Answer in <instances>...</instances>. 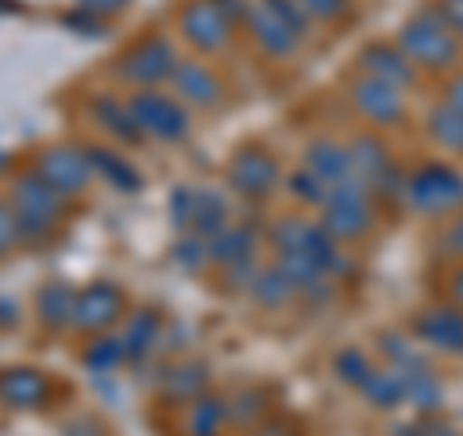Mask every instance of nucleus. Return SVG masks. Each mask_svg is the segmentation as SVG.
I'll list each match as a JSON object with an SVG mask.
<instances>
[{
	"instance_id": "obj_1",
	"label": "nucleus",
	"mask_w": 463,
	"mask_h": 436,
	"mask_svg": "<svg viewBox=\"0 0 463 436\" xmlns=\"http://www.w3.org/2000/svg\"><path fill=\"white\" fill-rule=\"evenodd\" d=\"M398 51L421 70H448L459 62V35L448 27L440 8H421L398 32Z\"/></svg>"
},
{
	"instance_id": "obj_2",
	"label": "nucleus",
	"mask_w": 463,
	"mask_h": 436,
	"mask_svg": "<svg viewBox=\"0 0 463 436\" xmlns=\"http://www.w3.org/2000/svg\"><path fill=\"white\" fill-rule=\"evenodd\" d=\"M321 228L336 240H364L374 228V205H371V185H364L352 174L325 190L321 201Z\"/></svg>"
},
{
	"instance_id": "obj_3",
	"label": "nucleus",
	"mask_w": 463,
	"mask_h": 436,
	"mask_svg": "<svg viewBox=\"0 0 463 436\" xmlns=\"http://www.w3.org/2000/svg\"><path fill=\"white\" fill-rule=\"evenodd\" d=\"M62 201L66 197H58L35 170L20 174L16 185H12V194H8V205H12V213H16L20 236L24 240L47 236V232L58 224V216H62Z\"/></svg>"
},
{
	"instance_id": "obj_4",
	"label": "nucleus",
	"mask_w": 463,
	"mask_h": 436,
	"mask_svg": "<svg viewBox=\"0 0 463 436\" xmlns=\"http://www.w3.org/2000/svg\"><path fill=\"white\" fill-rule=\"evenodd\" d=\"M402 201L413 213H421V216L456 213V209H463V178H459L456 170L440 166V163H425L417 174L405 178Z\"/></svg>"
},
{
	"instance_id": "obj_5",
	"label": "nucleus",
	"mask_w": 463,
	"mask_h": 436,
	"mask_svg": "<svg viewBox=\"0 0 463 436\" xmlns=\"http://www.w3.org/2000/svg\"><path fill=\"white\" fill-rule=\"evenodd\" d=\"M270 243H274V251H279V247H298V251H306L328 279H344V274L352 270V259L336 247V236H328L321 224L298 221V216H286V221L274 224Z\"/></svg>"
},
{
	"instance_id": "obj_6",
	"label": "nucleus",
	"mask_w": 463,
	"mask_h": 436,
	"mask_svg": "<svg viewBox=\"0 0 463 436\" xmlns=\"http://www.w3.org/2000/svg\"><path fill=\"white\" fill-rule=\"evenodd\" d=\"M128 112L143 136L151 139H163V143H182L190 136V116H185V105L174 100L170 93H158V90H136L132 97L124 100Z\"/></svg>"
},
{
	"instance_id": "obj_7",
	"label": "nucleus",
	"mask_w": 463,
	"mask_h": 436,
	"mask_svg": "<svg viewBox=\"0 0 463 436\" xmlns=\"http://www.w3.org/2000/svg\"><path fill=\"white\" fill-rule=\"evenodd\" d=\"M232 24L221 8H216V0H185L182 12H178V32L182 39L190 43L194 51L201 54H216L224 51L232 43Z\"/></svg>"
},
{
	"instance_id": "obj_8",
	"label": "nucleus",
	"mask_w": 463,
	"mask_h": 436,
	"mask_svg": "<svg viewBox=\"0 0 463 436\" xmlns=\"http://www.w3.org/2000/svg\"><path fill=\"white\" fill-rule=\"evenodd\" d=\"M174 66H178L174 43L166 35H147V39H139L136 47L120 58V78L132 81L136 90H151V85L170 78Z\"/></svg>"
},
{
	"instance_id": "obj_9",
	"label": "nucleus",
	"mask_w": 463,
	"mask_h": 436,
	"mask_svg": "<svg viewBox=\"0 0 463 436\" xmlns=\"http://www.w3.org/2000/svg\"><path fill=\"white\" fill-rule=\"evenodd\" d=\"M347 97H352L355 112L364 116V120H371V124L390 128V124H398L405 116V90H398V85H390V81H379V78H367V74L352 78Z\"/></svg>"
},
{
	"instance_id": "obj_10",
	"label": "nucleus",
	"mask_w": 463,
	"mask_h": 436,
	"mask_svg": "<svg viewBox=\"0 0 463 436\" xmlns=\"http://www.w3.org/2000/svg\"><path fill=\"white\" fill-rule=\"evenodd\" d=\"M35 174L51 185L58 197H78L85 185L93 178V166H90V155L74 151V147H51L39 155Z\"/></svg>"
},
{
	"instance_id": "obj_11",
	"label": "nucleus",
	"mask_w": 463,
	"mask_h": 436,
	"mask_svg": "<svg viewBox=\"0 0 463 436\" xmlns=\"http://www.w3.org/2000/svg\"><path fill=\"white\" fill-rule=\"evenodd\" d=\"M166 81H170V97L194 109H213L224 97V85L216 78V70L197 62V58H178V66L170 70Z\"/></svg>"
},
{
	"instance_id": "obj_12",
	"label": "nucleus",
	"mask_w": 463,
	"mask_h": 436,
	"mask_svg": "<svg viewBox=\"0 0 463 436\" xmlns=\"http://www.w3.org/2000/svg\"><path fill=\"white\" fill-rule=\"evenodd\" d=\"M413 340L444 355H463V309L459 305H429L413 321Z\"/></svg>"
},
{
	"instance_id": "obj_13",
	"label": "nucleus",
	"mask_w": 463,
	"mask_h": 436,
	"mask_svg": "<svg viewBox=\"0 0 463 436\" xmlns=\"http://www.w3.org/2000/svg\"><path fill=\"white\" fill-rule=\"evenodd\" d=\"M279 163L274 155L259 151V147H243L236 158L228 163V185L240 197H267L279 185Z\"/></svg>"
},
{
	"instance_id": "obj_14",
	"label": "nucleus",
	"mask_w": 463,
	"mask_h": 436,
	"mask_svg": "<svg viewBox=\"0 0 463 436\" xmlns=\"http://www.w3.org/2000/svg\"><path fill=\"white\" fill-rule=\"evenodd\" d=\"M243 27H248V35L255 39V47L270 54V58H289L298 54V35L289 32V27L274 16V12L263 5V0H251L248 5V16H243Z\"/></svg>"
},
{
	"instance_id": "obj_15",
	"label": "nucleus",
	"mask_w": 463,
	"mask_h": 436,
	"mask_svg": "<svg viewBox=\"0 0 463 436\" xmlns=\"http://www.w3.org/2000/svg\"><path fill=\"white\" fill-rule=\"evenodd\" d=\"M359 74L390 81V85H398V90H410L413 78H417V66H413L398 47H386V43H371V47L359 51Z\"/></svg>"
},
{
	"instance_id": "obj_16",
	"label": "nucleus",
	"mask_w": 463,
	"mask_h": 436,
	"mask_svg": "<svg viewBox=\"0 0 463 436\" xmlns=\"http://www.w3.org/2000/svg\"><path fill=\"white\" fill-rule=\"evenodd\" d=\"M120 317V289L109 282H93L85 286L78 301H74V325L85 332H100Z\"/></svg>"
},
{
	"instance_id": "obj_17",
	"label": "nucleus",
	"mask_w": 463,
	"mask_h": 436,
	"mask_svg": "<svg viewBox=\"0 0 463 436\" xmlns=\"http://www.w3.org/2000/svg\"><path fill=\"white\" fill-rule=\"evenodd\" d=\"M47 394H51V383L35 367L0 371V402L12 405V410H35V405L47 402Z\"/></svg>"
},
{
	"instance_id": "obj_18",
	"label": "nucleus",
	"mask_w": 463,
	"mask_h": 436,
	"mask_svg": "<svg viewBox=\"0 0 463 436\" xmlns=\"http://www.w3.org/2000/svg\"><path fill=\"white\" fill-rule=\"evenodd\" d=\"M306 170L328 190V185L352 178V158H347L344 143H336V139H317V143H309V151H306Z\"/></svg>"
},
{
	"instance_id": "obj_19",
	"label": "nucleus",
	"mask_w": 463,
	"mask_h": 436,
	"mask_svg": "<svg viewBox=\"0 0 463 436\" xmlns=\"http://www.w3.org/2000/svg\"><path fill=\"white\" fill-rule=\"evenodd\" d=\"M205 247H209V263L228 267V263H236V259L255 255L259 236H255L251 224H232V228L224 224L221 232H213V236L205 240Z\"/></svg>"
},
{
	"instance_id": "obj_20",
	"label": "nucleus",
	"mask_w": 463,
	"mask_h": 436,
	"mask_svg": "<svg viewBox=\"0 0 463 436\" xmlns=\"http://www.w3.org/2000/svg\"><path fill=\"white\" fill-rule=\"evenodd\" d=\"M347 158H352V174L364 185H374V178L390 166V151L379 136H355L347 143Z\"/></svg>"
},
{
	"instance_id": "obj_21",
	"label": "nucleus",
	"mask_w": 463,
	"mask_h": 436,
	"mask_svg": "<svg viewBox=\"0 0 463 436\" xmlns=\"http://www.w3.org/2000/svg\"><path fill=\"white\" fill-rule=\"evenodd\" d=\"M248 294H251L255 305H263V309H282V305H289L298 298V289L286 279V270L274 263V267L255 270V279L248 282Z\"/></svg>"
},
{
	"instance_id": "obj_22",
	"label": "nucleus",
	"mask_w": 463,
	"mask_h": 436,
	"mask_svg": "<svg viewBox=\"0 0 463 436\" xmlns=\"http://www.w3.org/2000/svg\"><path fill=\"white\" fill-rule=\"evenodd\" d=\"M90 155V166H93V174H100L109 185H116L120 194H136L139 185H143V178H139V170L128 163L124 155H116V151H109V147H90L85 151Z\"/></svg>"
},
{
	"instance_id": "obj_23",
	"label": "nucleus",
	"mask_w": 463,
	"mask_h": 436,
	"mask_svg": "<svg viewBox=\"0 0 463 436\" xmlns=\"http://www.w3.org/2000/svg\"><path fill=\"white\" fill-rule=\"evenodd\" d=\"M90 112H93V120L105 128L109 136H116L120 143H139L143 132L136 128L132 120V112H128V105H120V100H112V97H93L90 100Z\"/></svg>"
},
{
	"instance_id": "obj_24",
	"label": "nucleus",
	"mask_w": 463,
	"mask_h": 436,
	"mask_svg": "<svg viewBox=\"0 0 463 436\" xmlns=\"http://www.w3.org/2000/svg\"><path fill=\"white\" fill-rule=\"evenodd\" d=\"M359 390H364V398L371 405H379V410H394L398 402H405V379L398 367H371V374L364 383H359Z\"/></svg>"
},
{
	"instance_id": "obj_25",
	"label": "nucleus",
	"mask_w": 463,
	"mask_h": 436,
	"mask_svg": "<svg viewBox=\"0 0 463 436\" xmlns=\"http://www.w3.org/2000/svg\"><path fill=\"white\" fill-rule=\"evenodd\" d=\"M228 224V201L221 190H194V216H190V232L197 236H213Z\"/></svg>"
},
{
	"instance_id": "obj_26",
	"label": "nucleus",
	"mask_w": 463,
	"mask_h": 436,
	"mask_svg": "<svg viewBox=\"0 0 463 436\" xmlns=\"http://www.w3.org/2000/svg\"><path fill=\"white\" fill-rule=\"evenodd\" d=\"M224 417H228V410H224L221 398L194 394L190 410H185V417H182V425H185V432H190V436H216V432H221V425H224Z\"/></svg>"
},
{
	"instance_id": "obj_27",
	"label": "nucleus",
	"mask_w": 463,
	"mask_h": 436,
	"mask_svg": "<svg viewBox=\"0 0 463 436\" xmlns=\"http://www.w3.org/2000/svg\"><path fill=\"white\" fill-rule=\"evenodd\" d=\"M158 336H163V321H158V313H151V309L132 313L128 317V325H124V332H120L128 355H147Z\"/></svg>"
},
{
	"instance_id": "obj_28",
	"label": "nucleus",
	"mask_w": 463,
	"mask_h": 436,
	"mask_svg": "<svg viewBox=\"0 0 463 436\" xmlns=\"http://www.w3.org/2000/svg\"><path fill=\"white\" fill-rule=\"evenodd\" d=\"M74 301H78V289L66 286V282H54L39 294V313L43 321H47L51 328H66L74 325Z\"/></svg>"
},
{
	"instance_id": "obj_29",
	"label": "nucleus",
	"mask_w": 463,
	"mask_h": 436,
	"mask_svg": "<svg viewBox=\"0 0 463 436\" xmlns=\"http://www.w3.org/2000/svg\"><path fill=\"white\" fill-rule=\"evenodd\" d=\"M402 379H405V402L410 405H417V410H425V413L440 405V379L429 367L402 371Z\"/></svg>"
},
{
	"instance_id": "obj_30",
	"label": "nucleus",
	"mask_w": 463,
	"mask_h": 436,
	"mask_svg": "<svg viewBox=\"0 0 463 436\" xmlns=\"http://www.w3.org/2000/svg\"><path fill=\"white\" fill-rule=\"evenodd\" d=\"M429 132H432V139H437L440 147L463 151V112L448 109V105H437L429 112Z\"/></svg>"
},
{
	"instance_id": "obj_31",
	"label": "nucleus",
	"mask_w": 463,
	"mask_h": 436,
	"mask_svg": "<svg viewBox=\"0 0 463 436\" xmlns=\"http://www.w3.org/2000/svg\"><path fill=\"white\" fill-rule=\"evenodd\" d=\"M383 347V355L390 367H398V371H417V367H429V363L421 359V352H417V340H405L398 336V332H390V336L379 340Z\"/></svg>"
},
{
	"instance_id": "obj_32",
	"label": "nucleus",
	"mask_w": 463,
	"mask_h": 436,
	"mask_svg": "<svg viewBox=\"0 0 463 436\" xmlns=\"http://www.w3.org/2000/svg\"><path fill=\"white\" fill-rule=\"evenodd\" d=\"M124 355L128 352H124V340L120 336H97V340H90V347H85V367H90L93 374H105Z\"/></svg>"
},
{
	"instance_id": "obj_33",
	"label": "nucleus",
	"mask_w": 463,
	"mask_h": 436,
	"mask_svg": "<svg viewBox=\"0 0 463 436\" xmlns=\"http://www.w3.org/2000/svg\"><path fill=\"white\" fill-rule=\"evenodd\" d=\"M201 386H205V367H197V363H185V367H170L166 371V394L170 398L190 402L194 394H201Z\"/></svg>"
},
{
	"instance_id": "obj_34",
	"label": "nucleus",
	"mask_w": 463,
	"mask_h": 436,
	"mask_svg": "<svg viewBox=\"0 0 463 436\" xmlns=\"http://www.w3.org/2000/svg\"><path fill=\"white\" fill-rule=\"evenodd\" d=\"M174 263L185 267V270H201L209 263V247H205V236H197V232L185 228L178 243H174Z\"/></svg>"
},
{
	"instance_id": "obj_35",
	"label": "nucleus",
	"mask_w": 463,
	"mask_h": 436,
	"mask_svg": "<svg viewBox=\"0 0 463 436\" xmlns=\"http://www.w3.org/2000/svg\"><path fill=\"white\" fill-rule=\"evenodd\" d=\"M332 367H336L340 383H347V386H359L371 374V363H367V355L359 352V347H344V352L332 359Z\"/></svg>"
},
{
	"instance_id": "obj_36",
	"label": "nucleus",
	"mask_w": 463,
	"mask_h": 436,
	"mask_svg": "<svg viewBox=\"0 0 463 436\" xmlns=\"http://www.w3.org/2000/svg\"><path fill=\"white\" fill-rule=\"evenodd\" d=\"M263 5L274 12V16H279L289 32H294L298 39L301 35H309V27H313V20H309V12L301 8V0H263Z\"/></svg>"
},
{
	"instance_id": "obj_37",
	"label": "nucleus",
	"mask_w": 463,
	"mask_h": 436,
	"mask_svg": "<svg viewBox=\"0 0 463 436\" xmlns=\"http://www.w3.org/2000/svg\"><path fill=\"white\" fill-rule=\"evenodd\" d=\"M301 8L309 12V20H325V24H340L352 12V0H301Z\"/></svg>"
},
{
	"instance_id": "obj_38",
	"label": "nucleus",
	"mask_w": 463,
	"mask_h": 436,
	"mask_svg": "<svg viewBox=\"0 0 463 436\" xmlns=\"http://www.w3.org/2000/svg\"><path fill=\"white\" fill-rule=\"evenodd\" d=\"M166 213H170V221L178 224L182 232L190 228V216H194V185H178V190L170 194V201H166Z\"/></svg>"
},
{
	"instance_id": "obj_39",
	"label": "nucleus",
	"mask_w": 463,
	"mask_h": 436,
	"mask_svg": "<svg viewBox=\"0 0 463 436\" xmlns=\"http://www.w3.org/2000/svg\"><path fill=\"white\" fill-rule=\"evenodd\" d=\"M62 24L70 27V32H81V35H105V16H97V12H90V8L66 12Z\"/></svg>"
},
{
	"instance_id": "obj_40",
	"label": "nucleus",
	"mask_w": 463,
	"mask_h": 436,
	"mask_svg": "<svg viewBox=\"0 0 463 436\" xmlns=\"http://www.w3.org/2000/svg\"><path fill=\"white\" fill-rule=\"evenodd\" d=\"M289 190H294L301 201H309V205H321V201H325V185L317 182L309 170H298L294 178H289Z\"/></svg>"
},
{
	"instance_id": "obj_41",
	"label": "nucleus",
	"mask_w": 463,
	"mask_h": 436,
	"mask_svg": "<svg viewBox=\"0 0 463 436\" xmlns=\"http://www.w3.org/2000/svg\"><path fill=\"white\" fill-rule=\"evenodd\" d=\"M24 236H20V224H16V213H12L8 201H0V255H8Z\"/></svg>"
},
{
	"instance_id": "obj_42",
	"label": "nucleus",
	"mask_w": 463,
	"mask_h": 436,
	"mask_svg": "<svg viewBox=\"0 0 463 436\" xmlns=\"http://www.w3.org/2000/svg\"><path fill=\"white\" fill-rule=\"evenodd\" d=\"M259 413H263V402H259V394H240L236 402H232V410H228L232 421H251Z\"/></svg>"
},
{
	"instance_id": "obj_43",
	"label": "nucleus",
	"mask_w": 463,
	"mask_h": 436,
	"mask_svg": "<svg viewBox=\"0 0 463 436\" xmlns=\"http://www.w3.org/2000/svg\"><path fill=\"white\" fill-rule=\"evenodd\" d=\"M437 8H440V16L448 20V27L463 39V0H437Z\"/></svg>"
},
{
	"instance_id": "obj_44",
	"label": "nucleus",
	"mask_w": 463,
	"mask_h": 436,
	"mask_svg": "<svg viewBox=\"0 0 463 436\" xmlns=\"http://www.w3.org/2000/svg\"><path fill=\"white\" fill-rule=\"evenodd\" d=\"M444 251H452V255H459L463 259V216H456L452 224H448V232H444Z\"/></svg>"
},
{
	"instance_id": "obj_45",
	"label": "nucleus",
	"mask_w": 463,
	"mask_h": 436,
	"mask_svg": "<svg viewBox=\"0 0 463 436\" xmlns=\"http://www.w3.org/2000/svg\"><path fill=\"white\" fill-rule=\"evenodd\" d=\"M78 8H90L97 16H112V12L128 8V0H78Z\"/></svg>"
},
{
	"instance_id": "obj_46",
	"label": "nucleus",
	"mask_w": 463,
	"mask_h": 436,
	"mask_svg": "<svg viewBox=\"0 0 463 436\" xmlns=\"http://www.w3.org/2000/svg\"><path fill=\"white\" fill-rule=\"evenodd\" d=\"M248 5H251V0H216V8H221L232 24H243V16H248Z\"/></svg>"
},
{
	"instance_id": "obj_47",
	"label": "nucleus",
	"mask_w": 463,
	"mask_h": 436,
	"mask_svg": "<svg viewBox=\"0 0 463 436\" xmlns=\"http://www.w3.org/2000/svg\"><path fill=\"white\" fill-rule=\"evenodd\" d=\"M444 105H448V109H456V112H463V74L448 81V90H444Z\"/></svg>"
},
{
	"instance_id": "obj_48",
	"label": "nucleus",
	"mask_w": 463,
	"mask_h": 436,
	"mask_svg": "<svg viewBox=\"0 0 463 436\" xmlns=\"http://www.w3.org/2000/svg\"><path fill=\"white\" fill-rule=\"evenodd\" d=\"M448 289H452V301H456L459 309H463V267L452 274V286H448Z\"/></svg>"
},
{
	"instance_id": "obj_49",
	"label": "nucleus",
	"mask_w": 463,
	"mask_h": 436,
	"mask_svg": "<svg viewBox=\"0 0 463 436\" xmlns=\"http://www.w3.org/2000/svg\"><path fill=\"white\" fill-rule=\"evenodd\" d=\"M255 436H289V429L286 425H267V429H259Z\"/></svg>"
},
{
	"instance_id": "obj_50",
	"label": "nucleus",
	"mask_w": 463,
	"mask_h": 436,
	"mask_svg": "<svg viewBox=\"0 0 463 436\" xmlns=\"http://www.w3.org/2000/svg\"><path fill=\"white\" fill-rule=\"evenodd\" d=\"M425 436H459V432H456V429H448V425H437V429L425 425Z\"/></svg>"
},
{
	"instance_id": "obj_51",
	"label": "nucleus",
	"mask_w": 463,
	"mask_h": 436,
	"mask_svg": "<svg viewBox=\"0 0 463 436\" xmlns=\"http://www.w3.org/2000/svg\"><path fill=\"white\" fill-rule=\"evenodd\" d=\"M12 12H20L16 0H0V16H12Z\"/></svg>"
},
{
	"instance_id": "obj_52",
	"label": "nucleus",
	"mask_w": 463,
	"mask_h": 436,
	"mask_svg": "<svg viewBox=\"0 0 463 436\" xmlns=\"http://www.w3.org/2000/svg\"><path fill=\"white\" fill-rule=\"evenodd\" d=\"M12 321V301H0V325Z\"/></svg>"
},
{
	"instance_id": "obj_53",
	"label": "nucleus",
	"mask_w": 463,
	"mask_h": 436,
	"mask_svg": "<svg viewBox=\"0 0 463 436\" xmlns=\"http://www.w3.org/2000/svg\"><path fill=\"white\" fill-rule=\"evenodd\" d=\"M5 163H8V158H5V151H0V170H5Z\"/></svg>"
}]
</instances>
